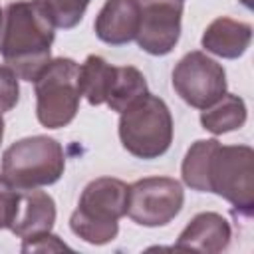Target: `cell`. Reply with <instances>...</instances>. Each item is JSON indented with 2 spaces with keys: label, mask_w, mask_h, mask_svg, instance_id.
<instances>
[{
  "label": "cell",
  "mask_w": 254,
  "mask_h": 254,
  "mask_svg": "<svg viewBox=\"0 0 254 254\" xmlns=\"http://www.w3.org/2000/svg\"><path fill=\"white\" fill-rule=\"evenodd\" d=\"M171 81L177 95L194 109H206L226 93L224 67L200 50L189 52L177 62Z\"/></svg>",
  "instance_id": "obj_8"
},
{
  "label": "cell",
  "mask_w": 254,
  "mask_h": 254,
  "mask_svg": "<svg viewBox=\"0 0 254 254\" xmlns=\"http://www.w3.org/2000/svg\"><path fill=\"white\" fill-rule=\"evenodd\" d=\"M64 171V149L48 135L24 137L2 153V177L18 189L50 187L62 179Z\"/></svg>",
  "instance_id": "obj_4"
},
{
  "label": "cell",
  "mask_w": 254,
  "mask_h": 254,
  "mask_svg": "<svg viewBox=\"0 0 254 254\" xmlns=\"http://www.w3.org/2000/svg\"><path fill=\"white\" fill-rule=\"evenodd\" d=\"M248 119L246 103L234 93H224L210 107L200 109V125L212 135H222L244 127Z\"/></svg>",
  "instance_id": "obj_14"
},
{
  "label": "cell",
  "mask_w": 254,
  "mask_h": 254,
  "mask_svg": "<svg viewBox=\"0 0 254 254\" xmlns=\"http://www.w3.org/2000/svg\"><path fill=\"white\" fill-rule=\"evenodd\" d=\"M185 204L183 185L173 177H145L129 185L127 214L135 224L157 228L169 224Z\"/></svg>",
  "instance_id": "obj_7"
},
{
  "label": "cell",
  "mask_w": 254,
  "mask_h": 254,
  "mask_svg": "<svg viewBox=\"0 0 254 254\" xmlns=\"http://www.w3.org/2000/svg\"><path fill=\"white\" fill-rule=\"evenodd\" d=\"M18 75L6 64H0V113H6L16 107L20 99V85Z\"/></svg>",
  "instance_id": "obj_19"
},
{
  "label": "cell",
  "mask_w": 254,
  "mask_h": 254,
  "mask_svg": "<svg viewBox=\"0 0 254 254\" xmlns=\"http://www.w3.org/2000/svg\"><path fill=\"white\" fill-rule=\"evenodd\" d=\"M208 192L228 200L234 210H254V151L248 145H216L206 171Z\"/></svg>",
  "instance_id": "obj_6"
},
{
  "label": "cell",
  "mask_w": 254,
  "mask_h": 254,
  "mask_svg": "<svg viewBox=\"0 0 254 254\" xmlns=\"http://www.w3.org/2000/svg\"><path fill=\"white\" fill-rule=\"evenodd\" d=\"M252 42V26L242 20H234L228 16L214 18L202 32L200 46L224 60L240 58Z\"/></svg>",
  "instance_id": "obj_13"
},
{
  "label": "cell",
  "mask_w": 254,
  "mask_h": 254,
  "mask_svg": "<svg viewBox=\"0 0 254 254\" xmlns=\"http://www.w3.org/2000/svg\"><path fill=\"white\" fill-rule=\"evenodd\" d=\"M139 6V32L135 42L151 56H167L181 38L183 0H135Z\"/></svg>",
  "instance_id": "obj_9"
},
{
  "label": "cell",
  "mask_w": 254,
  "mask_h": 254,
  "mask_svg": "<svg viewBox=\"0 0 254 254\" xmlns=\"http://www.w3.org/2000/svg\"><path fill=\"white\" fill-rule=\"evenodd\" d=\"M139 6L135 0H105L95 16V36L109 46H125L137 38Z\"/></svg>",
  "instance_id": "obj_12"
},
{
  "label": "cell",
  "mask_w": 254,
  "mask_h": 254,
  "mask_svg": "<svg viewBox=\"0 0 254 254\" xmlns=\"http://www.w3.org/2000/svg\"><path fill=\"white\" fill-rule=\"evenodd\" d=\"M129 185L115 177H99L85 185L69 228L87 244L103 246L117 238L119 218L127 214Z\"/></svg>",
  "instance_id": "obj_2"
},
{
  "label": "cell",
  "mask_w": 254,
  "mask_h": 254,
  "mask_svg": "<svg viewBox=\"0 0 254 254\" xmlns=\"http://www.w3.org/2000/svg\"><path fill=\"white\" fill-rule=\"evenodd\" d=\"M240 2H242L246 8H252V0H240Z\"/></svg>",
  "instance_id": "obj_23"
},
{
  "label": "cell",
  "mask_w": 254,
  "mask_h": 254,
  "mask_svg": "<svg viewBox=\"0 0 254 254\" xmlns=\"http://www.w3.org/2000/svg\"><path fill=\"white\" fill-rule=\"evenodd\" d=\"M4 127H6V123H4L2 113H0V143H2V139H4Z\"/></svg>",
  "instance_id": "obj_22"
},
{
  "label": "cell",
  "mask_w": 254,
  "mask_h": 254,
  "mask_svg": "<svg viewBox=\"0 0 254 254\" xmlns=\"http://www.w3.org/2000/svg\"><path fill=\"white\" fill-rule=\"evenodd\" d=\"M56 24L42 0L10 2L0 16V56L24 81L36 75L52 60Z\"/></svg>",
  "instance_id": "obj_1"
},
{
  "label": "cell",
  "mask_w": 254,
  "mask_h": 254,
  "mask_svg": "<svg viewBox=\"0 0 254 254\" xmlns=\"http://www.w3.org/2000/svg\"><path fill=\"white\" fill-rule=\"evenodd\" d=\"M117 65H111L101 56H87L83 64H79V91L81 97L87 99L89 105H103L109 97L111 83L115 79Z\"/></svg>",
  "instance_id": "obj_15"
},
{
  "label": "cell",
  "mask_w": 254,
  "mask_h": 254,
  "mask_svg": "<svg viewBox=\"0 0 254 254\" xmlns=\"http://www.w3.org/2000/svg\"><path fill=\"white\" fill-rule=\"evenodd\" d=\"M0 16H2V8H0Z\"/></svg>",
  "instance_id": "obj_24"
},
{
  "label": "cell",
  "mask_w": 254,
  "mask_h": 254,
  "mask_svg": "<svg viewBox=\"0 0 254 254\" xmlns=\"http://www.w3.org/2000/svg\"><path fill=\"white\" fill-rule=\"evenodd\" d=\"M230 238H232L230 222L222 214L206 210L190 218V222L181 230L175 248L218 254L228 248Z\"/></svg>",
  "instance_id": "obj_10"
},
{
  "label": "cell",
  "mask_w": 254,
  "mask_h": 254,
  "mask_svg": "<svg viewBox=\"0 0 254 254\" xmlns=\"http://www.w3.org/2000/svg\"><path fill=\"white\" fill-rule=\"evenodd\" d=\"M145 93H149L145 75L133 65H117L115 79L111 83V91H109L105 105L111 111L121 113Z\"/></svg>",
  "instance_id": "obj_16"
},
{
  "label": "cell",
  "mask_w": 254,
  "mask_h": 254,
  "mask_svg": "<svg viewBox=\"0 0 254 254\" xmlns=\"http://www.w3.org/2000/svg\"><path fill=\"white\" fill-rule=\"evenodd\" d=\"M56 222V200L46 190L20 189L14 218L10 222V232L18 238H28L34 234L50 232Z\"/></svg>",
  "instance_id": "obj_11"
},
{
  "label": "cell",
  "mask_w": 254,
  "mask_h": 254,
  "mask_svg": "<svg viewBox=\"0 0 254 254\" xmlns=\"http://www.w3.org/2000/svg\"><path fill=\"white\" fill-rule=\"evenodd\" d=\"M22 252H58V250H69V246L65 242L60 240V236L50 232H42V234H34L28 238H22Z\"/></svg>",
  "instance_id": "obj_21"
},
{
  "label": "cell",
  "mask_w": 254,
  "mask_h": 254,
  "mask_svg": "<svg viewBox=\"0 0 254 254\" xmlns=\"http://www.w3.org/2000/svg\"><path fill=\"white\" fill-rule=\"evenodd\" d=\"M119 141L137 159H157L173 143V115L169 105L153 93H145L119 113Z\"/></svg>",
  "instance_id": "obj_3"
},
{
  "label": "cell",
  "mask_w": 254,
  "mask_h": 254,
  "mask_svg": "<svg viewBox=\"0 0 254 254\" xmlns=\"http://www.w3.org/2000/svg\"><path fill=\"white\" fill-rule=\"evenodd\" d=\"M36 117L46 129L67 127L79 111V64L71 58H54L34 79Z\"/></svg>",
  "instance_id": "obj_5"
},
{
  "label": "cell",
  "mask_w": 254,
  "mask_h": 254,
  "mask_svg": "<svg viewBox=\"0 0 254 254\" xmlns=\"http://www.w3.org/2000/svg\"><path fill=\"white\" fill-rule=\"evenodd\" d=\"M18 194H20V189L0 175V230L10 228V222L14 218L16 204H18Z\"/></svg>",
  "instance_id": "obj_20"
},
{
  "label": "cell",
  "mask_w": 254,
  "mask_h": 254,
  "mask_svg": "<svg viewBox=\"0 0 254 254\" xmlns=\"http://www.w3.org/2000/svg\"><path fill=\"white\" fill-rule=\"evenodd\" d=\"M42 2L48 8L56 28L69 30L83 20V14L91 0H42Z\"/></svg>",
  "instance_id": "obj_18"
},
{
  "label": "cell",
  "mask_w": 254,
  "mask_h": 254,
  "mask_svg": "<svg viewBox=\"0 0 254 254\" xmlns=\"http://www.w3.org/2000/svg\"><path fill=\"white\" fill-rule=\"evenodd\" d=\"M218 145V139H198L194 141L181 165V175L183 183L198 192H208V183H206V171H208V159Z\"/></svg>",
  "instance_id": "obj_17"
}]
</instances>
